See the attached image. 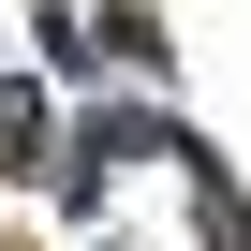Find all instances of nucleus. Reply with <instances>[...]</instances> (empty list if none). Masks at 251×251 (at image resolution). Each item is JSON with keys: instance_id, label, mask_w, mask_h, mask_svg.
Segmentation results:
<instances>
[{"instance_id": "1", "label": "nucleus", "mask_w": 251, "mask_h": 251, "mask_svg": "<svg viewBox=\"0 0 251 251\" xmlns=\"http://www.w3.org/2000/svg\"><path fill=\"white\" fill-rule=\"evenodd\" d=\"M103 45L133 59V74H163V15H148V0H118V15H103Z\"/></svg>"}, {"instance_id": "2", "label": "nucleus", "mask_w": 251, "mask_h": 251, "mask_svg": "<svg viewBox=\"0 0 251 251\" xmlns=\"http://www.w3.org/2000/svg\"><path fill=\"white\" fill-rule=\"evenodd\" d=\"M0 251H15V236H0Z\"/></svg>"}]
</instances>
